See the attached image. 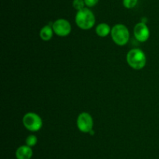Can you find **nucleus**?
<instances>
[{"mask_svg": "<svg viewBox=\"0 0 159 159\" xmlns=\"http://www.w3.org/2000/svg\"><path fill=\"white\" fill-rule=\"evenodd\" d=\"M75 23L81 29H91L96 23L94 13L87 7L77 11V13L75 15Z\"/></svg>", "mask_w": 159, "mask_h": 159, "instance_id": "nucleus-1", "label": "nucleus"}, {"mask_svg": "<svg viewBox=\"0 0 159 159\" xmlns=\"http://www.w3.org/2000/svg\"><path fill=\"white\" fill-rule=\"evenodd\" d=\"M127 62L134 70H141L145 66L147 59L142 50L139 48H134L127 53Z\"/></svg>", "mask_w": 159, "mask_h": 159, "instance_id": "nucleus-2", "label": "nucleus"}, {"mask_svg": "<svg viewBox=\"0 0 159 159\" xmlns=\"http://www.w3.org/2000/svg\"><path fill=\"white\" fill-rule=\"evenodd\" d=\"M111 37L115 44L120 46L125 45L130 38V33L124 24H116L111 30Z\"/></svg>", "mask_w": 159, "mask_h": 159, "instance_id": "nucleus-3", "label": "nucleus"}, {"mask_svg": "<svg viewBox=\"0 0 159 159\" xmlns=\"http://www.w3.org/2000/svg\"><path fill=\"white\" fill-rule=\"evenodd\" d=\"M23 126L31 132L39 131L43 126V121L40 115L34 112H28L23 118Z\"/></svg>", "mask_w": 159, "mask_h": 159, "instance_id": "nucleus-4", "label": "nucleus"}, {"mask_svg": "<svg viewBox=\"0 0 159 159\" xmlns=\"http://www.w3.org/2000/svg\"><path fill=\"white\" fill-rule=\"evenodd\" d=\"M77 126L81 132L89 133L93 128V117L87 112H82L79 114L77 118Z\"/></svg>", "mask_w": 159, "mask_h": 159, "instance_id": "nucleus-5", "label": "nucleus"}, {"mask_svg": "<svg viewBox=\"0 0 159 159\" xmlns=\"http://www.w3.org/2000/svg\"><path fill=\"white\" fill-rule=\"evenodd\" d=\"M54 32L59 37H66L71 33V26L69 22L65 19H58L52 24Z\"/></svg>", "mask_w": 159, "mask_h": 159, "instance_id": "nucleus-6", "label": "nucleus"}, {"mask_svg": "<svg viewBox=\"0 0 159 159\" xmlns=\"http://www.w3.org/2000/svg\"><path fill=\"white\" fill-rule=\"evenodd\" d=\"M134 37L140 42H144L148 41L150 37V31L145 23L140 22L135 25L134 28Z\"/></svg>", "mask_w": 159, "mask_h": 159, "instance_id": "nucleus-7", "label": "nucleus"}, {"mask_svg": "<svg viewBox=\"0 0 159 159\" xmlns=\"http://www.w3.org/2000/svg\"><path fill=\"white\" fill-rule=\"evenodd\" d=\"M33 156V151L30 147L23 145L17 148L16 157L17 159H30Z\"/></svg>", "mask_w": 159, "mask_h": 159, "instance_id": "nucleus-8", "label": "nucleus"}, {"mask_svg": "<svg viewBox=\"0 0 159 159\" xmlns=\"http://www.w3.org/2000/svg\"><path fill=\"white\" fill-rule=\"evenodd\" d=\"M54 30H53L52 26L50 25H46L43 27L41 28L40 31V37L43 41H48L51 40L53 37V34H54Z\"/></svg>", "mask_w": 159, "mask_h": 159, "instance_id": "nucleus-9", "label": "nucleus"}, {"mask_svg": "<svg viewBox=\"0 0 159 159\" xmlns=\"http://www.w3.org/2000/svg\"><path fill=\"white\" fill-rule=\"evenodd\" d=\"M96 32L98 36L101 37H105L111 34V28L107 23H101L96 26Z\"/></svg>", "mask_w": 159, "mask_h": 159, "instance_id": "nucleus-10", "label": "nucleus"}, {"mask_svg": "<svg viewBox=\"0 0 159 159\" xmlns=\"http://www.w3.org/2000/svg\"><path fill=\"white\" fill-rule=\"evenodd\" d=\"M72 6L74 7V9H75L77 11L83 9L86 6L84 0H73Z\"/></svg>", "mask_w": 159, "mask_h": 159, "instance_id": "nucleus-11", "label": "nucleus"}, {"mask_svg": "<svg viewBox=\"0 0 159 159\" xmlns=\"http://www.w3.org/2000/svg\"><path fill=\"white\" fill-rule=\"evenodd\" d=\"M37 143V137L35 135H29L26 139V144L27 146L32 147L35 146Z\"/></svg>", "mask_w": 159, "mask_h": 159, "instance_id": "nucleus-12", "label": "nucleus"}, {"mask_svg": "<svg viewBox=\"0 0 159 159\" xmlns=\"http://www.w3.org/2000/svg\"><path fill=\"white\" fill-rule=\"evenodd\" d=\"M138 0H123V5L127 9H133L137 6Z\"/></svg>", "mask_w": 159, "mask_h": 159, "instance_id": "nucleus-13", "label": "nucleus"}, {"mask_svg": "<svg viewBox=\"0 0 159 159\" xmlns=\"http://www.w3.org/2000/svg\"><path fill=\"white\" fill-rule=\"evenodd\" d=\"M84 1H85V6L87 7H93L96 5H97L99 0H84Z\"/></svg>", "mask_w": 159, "mask_h": 159, "instance_id": "nucleus-14", "label": "nucleus"}]
</instances>
